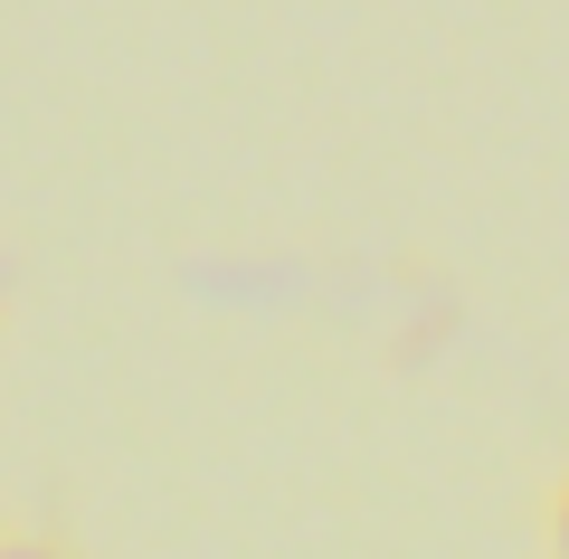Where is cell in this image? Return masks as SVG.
Segmentation results:
<instances>
[{"label": "cell", "mask_w": 569, "mask_h": 559, "mask_svg": "<svg viewBox=\"0 0 569 559\" xmlns=\"http://www.w3.org/2000/svg\"><path fill=\"white\" fill-rule=\"evenodd\" d=\"M541 540H550V559H569V465H560V483L541 502Z\"/></svg>", "instance_id": "cell-1"}, {"label": "cell", "mask_w": 569, "mask_h": 559, "mask_svg": "<svg viewBox=\"0 0 569 559\" xmlns=\"http://www.w3.org/2000/svg\"><path fill=\"white\" fill-rule=\"evenodd\" d=\"M0 559H67V540H48V531H10V540H0Z\"/></svg>", "instance_id": "cell-2"}]
</instances>
